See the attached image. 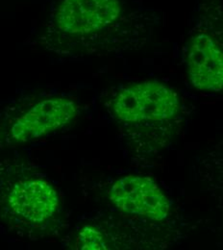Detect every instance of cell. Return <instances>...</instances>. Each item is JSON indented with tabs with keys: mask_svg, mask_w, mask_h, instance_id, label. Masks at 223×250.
Masks as SVG:
<instances>
[{
	"mask_svg": "<svg viewBox=\"0 0 223 250\" xmlns=\"http://www.w3.org/2000/svg\"><path fill=\"white\" fill-rule=\"evenodd\" d=\"M178 110V95L167 86L152 81L124 88L114 102L117 117L133 124L169 120Z\"/></svg>",
	"mask_w": 223,
	"mask_h": 250,
	"instance_id": "6da1fadb",
	"label": "cell"
},
{
	"mask_svg": "<svg viewBox=\"0 0 223 250\" xmlns=\"http://www.w3.org/2000/svg\"><path fill=\"white\" fill-rule=\"evenodd\" d=\"M110 198L122 211L162 220L169 211L167 198L151 179L130 175L118 180L112 187Z\"/></svg>",
	"mask_w": 223,
	"mask_h": 250,
	"instance_id": "7a4b0ae2",
	"label": "cell"
},
{
	"mask_svg": "<svg viewBox=\"0 0 223 250\" xmlns=\"http://www.w3.org/2000/svg\"><path fill=\"white\" fill-rule=\"evenodd\" d=\"M120 14L119 0H63L57 23L67 34L82 36L107 28L120 18Z\"/></svg>",
	"mask_w": 223,
	"mask_h": 250,
	"instance_id": "3957f363",
	"label": "cell"
},
{
	"mask_svg": "<svg viewBox=\"0 0 223 250\" xmlns=\"http://www.w3.org/2000/svg\"><path fill=\"white\" fill-rule=\"evenodd\" d=\"M76 114L73 101L66 98L44 100L20 118L12 128L17 142H27L66 125Z\"/></svg>",
	"mask_w": 223,
	"mask_h": 250,
	"instance_id": "277c9868",
	"label": "cell"
},
{
	"mask_svg": "<svg viewBox=\"0 0 223 250\" xmlns=\"http://www.w3.org/2000/svg\"><path fill=\"white\" fill-rule=\"evenodd\" d=\"M188 68L192 85L202 91L223 89V50L207 34L195 36L189 46Z\"/></svg>",
	"mask_w": 223,
	"mask_h": 250,
	"instance_id": "5b68a950",
	"label": "cell"
},
{
	"mask_svg": "<svg viewBox=\"0 0 223 250\" xmlns=\"http://www.w3.org/2000/svg\"><path fill=\"white\" fill-rule=\"evenodd\" d=\"M9 204L15 215L31 222L44 221L59 206L54 188L43 180L19 183L9 195Z\"/></svg>",
	"mask_w": 223,
	"mask_h": 250,
	"instance_id": "8992f818",
	"label": "cell"
},
{
	"mask_svg": "<svg viewBox=\"0 0 223 250\" xmlns=\"http://www.w3.org/2000/svg\"><path fill=\"white\" fill-rule=\"evenodd\" d=\"M77 247L79 250H106V243L102 233L93 227H85L79 234L77 239Z\"/></svg>",
	"mask_w": 223,
	"mask_h": 250,
	"instance_id": "52a82bcc",
	"label": "cell"
}]
</instances>
